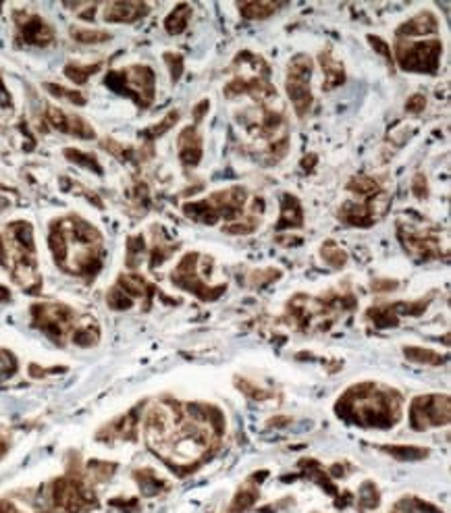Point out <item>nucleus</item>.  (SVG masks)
Instances as JSON below:
<instances>
[{
    "instance_id": "obj_1",
    "label": "nucleus",
    "mask_w": 451,
    "mask_h": 513,
    "mask_svg": "<svg viewBox=\"0 0 451 513\" xmlns=\"http://www.w3.org/2000/svg\"><path fill=\"white\" fill-rule=\"evenodd\" d=\"M439 56H441V42H423V44L397 42L395 46V58L400 67L406 71L433 73L437 71Z\"/></svg>"
},
{
    "instance_id": "obj_2",
    "label": "nucleus",
    "mask_w": 451,
    "mask_h": 513,
    "mask_svg": "<svg viewBox=\"0 0 451 513\" xmlns=\"http://www.w3.org/2000/svg\"><path fill=\"white\" fill-rule=\"evenodd\" d=\"M450 412L448 395L418 397L410 405V424L414 430H427L431 426H441L450 422Z\"/></svg>"
},
{
    "instance_id": "obj_3",
    "label": "nucleus",
    "mask_w": 451,
    "mask_h": 513,
    "mask_svg": "<svg viewBox=\"0 0 451 513\" xmlns=\"http://www.w3.org/2000/svg\"><path fill=\"white\" fill-rule=\"evenodd\" d=\"M179 158L186 167H196L202 158V140L196 127H186L179 135Z\"/></svg>"
},
{
    "instance_id": "obj_4",
    "label": "nucleus",
    "mask_w": 451,
    "mask_h": 513,
    "mask_svg": "<svg viewBox=\"0 0 451 513\" xmlns=\"http://www.w3.org/2000/svg\"><path fill=\"white\" fill-rule=\"evenodd\" d=\"M148 10V4L144 2H110L106 4L104 19L106 21H119V23H129L140 17H144Z\"/></svg>"
},
{
    "instance_id": "obj_5",
    "label": "nucleus",
    "mask_w": 451,
    "mask_h": 513,
    "mask_svg": "<svg viewBox=\"0 0 451 513\" xmlns=\"http://www.w3.org/2000/svg\"><path fill=\"white\" fill-rule=\"evenodd\" d=\"M287 94L295 106V112L304 117L310 110L312 104V92H310V79H297V77H287Z\"/></svg>"
},
{
    "instance_id": "obj_6",
    "label": "nucleus",
    "mask_w": 451,
    "mask_h": 513,
    "mask_svg": "<svg viewBox=\"0 0 451 513\" xmlns=\"http://www.w3.org/2000/svg\"><path fill=\"white\" fill-rule=\"evenodd\" d=\"M437 27H439V21H437V17L433 15V12H420V15H416L414 19H410V21H406L404 25H400L397 27V35H425V33H433V31H437Z\"/></svg>"
},
{
    "instance_id": "obj_7",
    "label": "nucleus",
    "mask_w": 451,
    "mask_h": 513,
    "mask_svg": "<svg viewBox=\"0 0 451 513\" xmlns=\"http://www.w3.org/2000/svg\"><path fill=\"white\" fill-rule=\"evenodd\" d=\"M21 35L27 44L35 46H46L52 42V29L40 17H31L29 21H25L21 25Z\"/></svg>"
},
{
    "instance_id": "obj_8",
    "label": "nucleus",
    "mask_w": 451,
    "mask_h": 513,
    "mask_svg": "<svg viewBox=\"0 0 451 513\" xmlns=\"http://www.w3.org/2000/svg\"><path fill=\"white\" fill-rule=\"evenodd\" d=\"M283 208H281V221L277 225V229H291V227H300L304 223V212H302V206L297 202L295 196H283L281 200Z\"/></svg>"
},
{
    "instance_id": "obj_9",
    "label": "nucleus",
    "mask_w": 451,
    "mask_h": 513,
    "mask_svg": "<svg viewBox=\"0 0 451 513\" xmlns=\"http://www.w3.org/2000/svg\"><path fill=\"white\" fill-rule=\"evenodd\" d=\"M320 60H322V71H325V75H327V83H325L322 87H325V90H333V87L341 85L343 79H345L343 67H341L339 62H335V60L331 58L329 52L320 54Z\"/></svg>"
},
{
    "instance_id": "obj_10",
    "label": "nucleus",
    "mask_w": 451,
    "mask_h": 513,
    "mask_svg": "<svg viewBox=\"0 0 451 513\" xmlns=\"http://www.w3.org/2000/svg\"><path fill=\"white\" fill-rule=\"evenodd\" d=\"M136 478H138V485H140L142 493L148 495V497H154V495H158V493H163L167 489V485L152 470H140V472H136Z\"/></svg>"
},
{
    "instance_id": "obj_11",
    "label": "nucleus",
    "mask_w": 451,
    "mask_h": 513,
    "mask_svg": "<svg viewBox=\"0 0 451 513\" xmlns=\"http://www.w3.org/2000/svg\"><path fill=\"white\" fill-rule=\"evenodd\" d=\"M190 17H192V8H190V4H179L169 17H167V21H165V27H167V31L169 33H181L186 27H188V23H190Z\"/></svg>"
},
{
    "instance_id": "obj_12",
    "label": "nucleus",
    "mask_w": 451,
    "mask_h": 513,
    "mask_svg": "<svg viewBox=\"0 0 451 513\" xmlns=\"http://www.w3.org/2000/svg\"><path fill=\"white\" fill-rule=\"evenodd\" d=\"M119 289L125 291L131 299H133V297H142V295H146V293H148V295L152 293V287H150L144 278L133 276V274L121 276V278H119Z\"/></svg>"
},
{
    "instance_id": "obj_13",
    "label": "nucleus",
    "mask_w": 451,
    "mask_h": 513,
    "mask_svg": "<svg viewBox=\"0 0 451 513\" xmlns=\"http://www.w3.org/2000/svg\"><path fill=\"white\" fill-rule=\"evenodd\" d=\"M385 451L389 455H393L395 460H400V462H418V460H425L429 455L427 449L408 447V445H391V447H385Z\"/></svg>"
},
{
    "instance_id": "obj_14",
    "label": "nucleus",
    "mask_w": 451,
    "mask_h": 513,
    "mask_svg": "<svg viewBox=\"0 0 451 513\" xmlns=\"http://www.w3.org/2000/svg\"><path fill=\"white\" fill-rule=\"evenodd\" d=\"M279 6L281 4H277V2H243V4H239L243 17H247V19H264V17L272 15Z\"/></svg>"
},
{
    "instance_id": "obj_15",
    "label": "nucleus",
    "mask_w": 451,
    "mask_h": 513,
    "mask_svg": "<svg viewBox=\"0 0 451 513\" xmlns=\"http://www.w3.org/2000/svg\"><path fill=\"white\" fill-rule=\"evenodd\" d=\"M404 353L414 364H431V366H437V364L443 362V358L439 353H435L433 349H425V347H406Z\"/></svg>"
},
{
    "instance_id": "obj_16",
    "label": "nucleus",
    "mask_w": 451,
    "mask_h": 513,
    "mask_svg": "<svg viewBox=\"0 0 451 513\" xmlns=\"http://www.w3.org/2000/svg\"><path fill=\"white\" fill-rule=\"evenodd\" d=\"M312 75V58L306 54H297L289 62V75L287 77H297V79H310Z\"/></svg>"
},
{
    "instance_id": "obj_17",
    "label": "nucleus",
    "mask_w": 451,
    "mask_h": 513,
    "mask_svg": "<svg viewBox=\"0 0 451 513\" xmlns=\"http://www.w3.org/2000/svg\"><path fill=\"white\" fill-rule=\"evenodd\" d=\"M256 499H258L256 491H252V489H243V491H239V493L235 495V499H233V503H231L229 512L231 513L247 512L249 507H254Z\"/></svg>"
},
{
    "instance_id": "obj_18",
    "label": "nucleus",
    "mask_w": 451,
    "mask_h": 513,
    "mask_svg": "<svg viewBox=\"0 0 451 513\" xmlns=\"http://www.w3.org/2000/svg\"><path fill=\"white\" fill-rule=\"evenodd\" d=\"M100 339V333L96 326H88V328H77L73 335H71V341L79 347H92L96 345Z\"/></svg>"
},
{
    "instance_id": "obj_19",
    "label": "nucleus",
    "mask_w": 451,
    "mask_h": 513,
    "mask_svg": "<svg viewBox=\"0 0 451 513\" xmlns=\"http://www.w3.org/2000/svg\"><path fill=\"white\" fill-rule=\"evenodd\" d=\"M71 35L81 44H102V42L110 40V35L106 31H98V29H73Z\"/></svg>"
},
{
    "instance_id": "obj_20",
    "label": "nucleus",
    "mask_w": 451,
    "mask_h": 513,
    "mask_svg": "<svg viewBox=\"0 0 451 513\" xmlns=\"http://www.w3.org/2000/svg\"><path fill=\"white\" fill-rule=\"evenodd\" d=\"M347 187L358 196H375L379 192V183L370 177H358V179L350 181Z\"/></svg>"
},
{
    "instance_id": "obj_21",
    "label": "nucleus",
    "mask_w": 451,
    "mask_h": 513,
    "mask_svg": "<svg viewBox=\"0 0 451 513\" xmlns=\"http://www.w3.org/2000/svg\"><path fill=\"white\" fill-rule=\"evenodd\" d=\"M360 507L362 510H375L379 505V491L372 482H364L362 489H360Z\"/></svg>"
},
{
    "instance_id": "obj_22",
    "label": "nucleus",
    "mask_w": 451,
    "mask_h": 513,
    "mask_svg": "<svg viewBox=\"0 0 451 513\" xmlns=\"http://www.w3.org/2000/svg\"><path fill=\"white\" fill-rule=\"evenodd\" d=\"M322 258H325L331 266H343V264L347 262V254H345L339 246H335L333 242H329V244L322 246Z\"/></svg>"
},
{
    "instance_id": "obj_23",
    "label": "nucleus",
    "mask_w": 451,
    "mask_h": 513,
    "mask_svg": "<svg viewBox=\"0 0 451 513\" xmlns=\"http://www.w3.org/2000/svg\"><path fill=\"white\" fill-rule=\"evenodd\" d=\"M98 69H100L98 65H94V67H77V65H69V67L65 69V75H67L71 81H75V83H85L88 77H90L92 73H96Z\"/></svg>"
},
{
    "instance_id": "obj_24",
    "label": "nucleus",
    "mask_w": 451,
    "mask_h": 513,
    "mask_svg": "<svg viewBox=\"0 0 451 513\" xmlns=\"http://www.w3.org/2000/svg\"><path fill=\"white\" fill-rule=\"evenodd\" d=\"M106 301H108V305H110L113 310H129V308L133 305V299H131L125 291H121L119 287H115V289L108 293Z\"/></svg>"
},
{
    "instance_id": "obj_25",
    "label": "nucleus",
    "mask_w": 451,
    "mask_h": 513,
    "mask_svg": "<svg viewBox=\"0 0 451 513\" xmlns=\"http://www.w3.org/2000/svg\"><path fill=\"white\" fill-rule=\"evenodd\" d=\"M65 154H67V158H71L73 162H77V165H81V167H85V169L94 171V173H102V169L98 167V162H96V158H94V156L81 154V152H77V150H67Z\"/></svg>"
},
{
    "instance_id": "obj_26",
    "label": "nucleus",
    "mask_w": 451,
    "mask_h": 513,
    "mask_svg": "<svg viewBox=\"0 0 451 513\" xmlns=\"http://www.w3.org/2000/svg\"><path fill=\"white\" fill-rule=\"evenodd\" d=\"M17 372V360L10 351L0 349V378H8Z\"/></svg>"
},
{
    "instance_id": "obj_27",
    "label": "nucleus",
    "mask_w": 451,
    "mask_h": 513,
    "mask_svg": "<svg viewBox=\"0 0 451 513\" xmlns=\"http://www.w3.org/2000/svg\"><path fill=\"white\" fill-rule=\"evenodd\" d=\"M177 119H179V112H177V110H175V112H169L161 125H156V127H152V129H146V133H144V135H146V137H156V135H163L167 129H171V127L177 123Z\"/></svg>"
},
{
    "instance_id": "obj_28",
    "label": "nucleus",
    "mask_w": 451,
    "mask_h": 513,
    "mask_svg": "<svg viewBox=\"0 0 451 513\" xmlns=\"http://www.w3.org/2000/svg\"><path fill=\"white\" fill-rule=\"evenodd\" d=\"M46 90L48 92H52L54 96H65L67 100H71V102H75V104H85V98L81 96V94H77V92H71V90H65V87H58V85H46Z\"/></svg>"
},
{
    "instance_id": "obj_29",
    "label": "nucleus",
    "mask_w": 451,
    "mask_h": 513,
    "mask_svg": "<svg viewBox=\"0 0 451 513\" xmlns=\"http://www.w3.org/2000/svg\"><path fill=\"white\" fill-rule=\"evenodd\" d=\"M165 58H167V62L171 67V77L177 81L181 77V71H183V58L179 54H167Z\"/></svg>"
},
{
    "instance_id": "obj_30",
    "label": "nucleus",
    "mask_w": 451,
    "mask_h": 513,
    "mask_svg": "<svg viewBox=\"0 0 451 513\" xmlns=\"http://www.w3.org/2000/svg\"><path fill=\"white\" fill-rule=\"evenodd\" d=\"M425 106H427V100H425V96H420V94L412 96V98L406 102V110H408V112H414V115L423 112Z\"/></svg>"
},
{
    "instance_id": "obj_31",
    "label": "nucleus",
    "mask_w": 451,
    "mask_h": 513,
    "mask_svg": "<svg viewBox=\"0 0 451 513\" xmlns=\"http://www.w3.org/2000/svg\"><path fill=\"white\" fill-rule=\"evenodd\" d=\"M412 192H414V196H416V198H425V196L429 194V190H427V179H425L423 175H418V177L414 179V183H412Z\"/></svg>"
},
{
    "instance_id": "obj_32",
    "label": "nucleus",
    "mask_w": 451,
    "mask_h": 513,
    "mask_svg": "<svg viewBox=\"0 0 451 513\" xmlns=\"http://www.w3.org/2000/svg\"><path fill=\"white\" fill-rule=\"evenodd\" d=\"M368 40L377 46V50H379L381 54H385V58H387V60H391V48H389V46H387L381 37H372V35H370Z\"/></svg>"
},
{
    "instance_id": "obj_33",
    "label": "nucleus",
    "mask_w": 451,
    "mask_h": 513,
    "mask_svg": "<svg viewBox=\"0 0 451 513\" xmlns=\"http://www.w3.org/2000/svg\"><path fill=\"white\" fill-rule=\"evenodd\" d=\"M395 287H397V283H389V280H377V283H372V289L375 291H391Z\"/></svg>"
},
{
    "instance_id": "obj_34",
    "label": "nucleus",
    "mask_w": 451,
    "mask_h": 513,
    "mask_svg": "<svg viewBox=\"0 0 451 513\" xmlns=\"http://www.w3.org/2000/svg\"><path fill=\"white\" fill-rule=\"evenodd\" d=\"M206 108H208V102H206V100H204V102H202V104H200V106H198V108H196V110H194V115H196V121H200V119H202V117H204V115H202V112H204V110H206Z\"/></svg>"
},
{
    "instance_id": "obj_35",
    "label": "nucleus",
    "mask_w": 451,
    "mask_h": 513,
    "mask_svg": "<svg viewBox=\"0 0 451 513\" xmlns=\"http://www.w3.org/2000/svg\"><path fill=\"white\" fill-rule=\"evenodd\" d=\"M0 100L4 102V106H8V104H10V100H8V94H6V90H4L2 85H0Z\"/></svg>"
},
{
    "instance_id": "obj_36",
    "label": "nucleus",
    "mask_w": 451,
    "mask_h": 513,
    "mask_svg": "<svg viewBox=\"0 0 451 513\" xmlns=\"http://www.w3.org/2000/svg\"><path fill=\"white\" fill-rule=\"evenodd\" d=\"M6 451H8V443L0 437V460L4 457V453H6Z\"/></svg>"
}]
</instances>
